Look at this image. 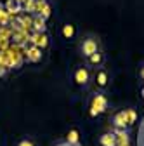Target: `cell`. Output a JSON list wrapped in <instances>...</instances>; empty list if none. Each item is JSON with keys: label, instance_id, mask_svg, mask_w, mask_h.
<instances>
[{"label": "cell", "instance_id": "9a60e30c", "mask_svg": "<svg viewBox=\"0 0 144 146\" xmlns=\"http://www.w3.org/2000/svg\"><path fill=\"white\" fill-rule=\"evenodd\" d=\"M66 139H68V144H69V146L77 144V143H78V131H77V129H71V131L68 132V137H66Z\"/></svg>", "mask_w": 144, "mask_h": 146}, {"label": "cell", "instance_id": "ffe728a7", "mask_svg": "<svg viewBox=\"0 0 144 146\" xmlns=\"http://www.w3.org/2000/svg\"><path fill=\"white\" fill-rule=\"evenodd\" d=\"M5 73H7V68L5 66H0V77H4Z\"/></svg>", "mask_w": 144, "mask_h": 146}, {"label": "cell", "instance_id": "30bf717a", "mask_svg": "<svg viewBox=\"0 0 144 146\" xmlns=\"http://www.w3.org/2000/svg\"><path fill=\"white\" fill-rule=\"evenodd\" d=\"M26 59H28L30 63H38V61H42V49L31 45V47L26 50Z\"/></svg>", "mask_w": 144, "mask_h": 146}, {"label": "cell", "instance_id": "277c9868", "mask_svg": "<svg viewBox=\"0 0 144 146\" xmlns=\"http://www.w3.org/2000/svg\"><path fill=\"white\" fill-rule=\"evenodd\" d=\"M94 80H96V87H97L99 90H104V89L108 87V84H110V71H108L106 68H99V70L96 71Z\"/></svg>", "mask_w": 144, "mask_h": 146}, {"label": "cell", "instance_id": "7a4b0ae2", "mask_svg": "<svg viewBox=\"0 0 144 146\" xmlns=\"http://www.w3.org/2000/svg\"><path fill=\"white\" fill-rule=\"evenodd\" d=\"M89 110H90V117H97L101 115L102 111H106L108 110V99L102 92H96L94 98L90 99V106H89Z\"/></svg>", "mask_w": 144, "mask_h": 146}, {"label": "cell", "instance_id": "5b68a950", "mask_svg": "<svg viewBox=\"0 0 144 146\" xmlns=\"http://www.w3.org/2000/svg\"><path fill=\"white\" fill-rule=\"evenodd\" d=\"M104 61H106V56H104V52L102 50H97V52H94L90 58H87V68H102V64H104Z\"/></svg>", "mask_w": 144, "mask_h": 146}, {"label": "cell", "instance_id": "6da1fadb", "mask_svg": "<svg viewBox=\"0 0 144 146\" xmlns=\"http://www.w3.org/2000/svg\"><path fill=\"white\" fill-rule=\"evenodd\" d=\"M78 49H80V54H82L85 59H87V58H90L94 52L101 50V40H99V36L94 35V33H87L83 38L80 40Z\"/></svg>", "mask_w": 144, "mask_h": 146}, {"label": "cell", "instance_id": "d6986e66", "mask_svg": "<svg viewBox=\"0 0 144 146\" xmlns=\"http://www.w3.org/2000/svg\"><path fill=\"white\" fill-rule=\"evenodd\" d=\"M17 146H37V144H35L33 139H23V141H19V144H17Z\"/></svg>", "mask_w": 144, "mask_h": 146}, {"label": "cell", "instance_id": "ac0fdd59", "mask_svg": "<svg viewBox=\"0 0 144 146\" xmlns=\"http://www.w3.org/2000/svg\"><path fill=\"white\" fill-rule=\"evenodd\" d=\"M9 16H11V14H9L5 9L0 12V26H5V25L9 23Z\"/></svg>", "mask_w": 144, "mask_h": 146}, {"label": "cell", "instance_id": "4fadbf2b", "mask_svg": "<svg viewBox=\"0 0 144 146\" xmlns=\"http://www.w3.org/2000/svg\"><path fill=\"white\" fill-rule=\"evenodd\" d=\"M4 7H5V11H7L9 14H19L21 9H23V5L17 2V0H7Z\"/></svg>", "mask_w": 144, "mask_h": 146}, {"label": "cell", "instance_id": "7c38bea8", "mask_svg": "<svg viewBox=\"0 0 144 146\" xmlns=\"http://www.w3.org/2000/svg\"><path fill=\"white\" fill-rule=\"evenodd\" d=\"M99 144L101 146H116V137L113 132H106L99 137Z\"/></svg>", "mask_w": 144, "mask_h": 146}, {"label": "cell", "instance_id": "603a6c76", "mask_svg": "<svg viewBox=\"0 0 144 146\" xmlns=\"http://www.w3.org/2000/svg\"><path fill=\"white\" fill-rule=\"evenodd\" d=\"M141 75H142V78H144V70H142V73H141Z\"/></svg>", "mask_w": 144, "mask_h": 146}, {"label": "cell", "instance_id": "cb8c5ba5", "mask_svg": "<svg viewBox=\"0 0 144 146\" xmlns=\"http://www.w3.org/2000/svg\"><path fill=\"white\" fill-rule=\"evenodd\" d=\"M59 146H69V144H59Z\"/></svg>", "mask_w": 144, "mask_h": 146}, {"label": "cell", "instance_id": "9c48e42d", "mask_svg": "<svg viewBox=\"0 0 144 146\" xmlns=\"http://www.w3.org/2000/svg\"><path fill=\"white\" fill-rule=\"evenodd\" d=\"M113 134H115V137H116V146H129V144H130L129 131H125V129H116Z\"/></svg>", "mask_w": 144, "mask_h": 146}, {"label": "cell", "instance_id": "44dd1931", "mask_svg": "<svg viewBox=\"0 0 144 146\" xmlns=\"http://www.w3.org/2000/svg\"><path fill=\"white\" fill-rule=\"evenodd\" d=\"M4 9H5V7H4V4H2V2H0V12H2Z\"/></svg>", "mask_w": 144, "mask_h": 146}, {"label": "cell", "instance_id": "7402d4cb", "mask_svg": "<svg viewBox=\"0 0 144 146\" xmlns=\"http://www.w3.org/2000/svg\"><path fill=\"white\" fill-rule=\"evenodd\" d=\"M17 2H19V4H21V5H23V4H24V2H26V0H17Z\"/></svg>", "mask_w": 144, "mask_h": 146}, {"label": "cell", "instance_id": "5bb4252c", "mask_svg": "<svg viewBox=\"0 0 144 146\" xmlns=\"http://www.w3.org/2000/svg\"><path fill=\"white\" fill-rule=\"evenodd\" d=\"M63 38L64 40H71L75 36V25H71V23H66L64 26H63Z\"/></svg>", "mask_w": 144, "mask_h": 146}, {"label": "cell", "instance_id": "ba28073f", "mask_svg": "<svg viewBox=\"0 0 144 146\" xmlns=\"http://www.w3.org/2000/svg\"><path fill=\"white\" fill-rule=\"evenodd\" d=\"M113 123H115L116 129H125V127L129 125V120H127V111H125V110H122V111L115 113V117H113Z\"/></svg>", "mask_w": 144, "mask_h": 146}, {"label": "cell", "instance_id": "52a82bcc", "mask_svg": "<svg viewBox=\"0 0 144 146\" xmlns=\"http://www.w3.org/2000/svg\"><path fill=\"white\" fill-rule=\"evenodd\" d=\"M31 42H33V45L35 47H38V49H47L49 47V44H50V38H49V35H47V31L45 33H35V35H31Z\"/></svg>", "mask_w": 144, "mask_h": 146}, {"label": "cell", "instance_id": "3957f363", "mask_svg": "<svg viewBox=\"0 0 144 146\" xmlns=\"http://www.w3.org/2000/svg\"><path fill=\"white\" fill-rule=\"evenodd\" d=\"M73 80L78 87H87L89 82H90V71L89 68L83 64V66H77L75 71H73Z\"/></svg>", "mask_w": 144, "mask_h": 146}, {"label": "cell", "instance_id": "8992f818", "mask_svg": "<svg viewBox=\"0 0 144 146\" xmlns=\"http://www.w3.org/2000/svg\"><path fill=\"white\" fill-rule=\"evenodd\" d=\"M35 16H42L44 19L47 21L49 16H50V5L47 0H37V4H35Z\"/></svg>", "mask_w": 144, "mask_h": 146}, {"label": "cell", "instance_id": "e0dca14e", "mask_svg": "<svg viewBox=\"0 0 144 146\" xmlns=\"http://www.w3.org/2000/svg\"><path fill=\"white\" fill-rule=\"evenodd\" d=\"M35 4H37V0H26V2L23 4V7H24L26 12H33L35 11Z\"/></svg>", "mask_w": 144, "mask_h": 146}, {"label": "cell", "instance_id": "2e32d148", "mask_svg": "<svg viewBox=\"0 0 144 146\" xmlns=\"http://www.w3.org/2000/svg\"><path fill=\"white\" fill-rule=\"evenodd\" d=\"M125 111H127V120H129V125H132V123L135 122V118H137V113H135V110L129 108V110H125Z\"/></svg>", "mask_w": 144, "mask_h": 146}, {"label": "cell", "instance_id": "8fae6325", "mask_svg": "<svg viewBox=\"0 0 144 146\" xmlns=\"http://www.w3.org/2000/svg\"><path fill=\"white\" fill-rule=\"evenodd\" d=\"M31 26L35 30V33H45L47 28H45V19L42 16H35L33 17V21H31Z\"/></svg>", "mask_w": 144, "mask_h": 146}]
</instances>
